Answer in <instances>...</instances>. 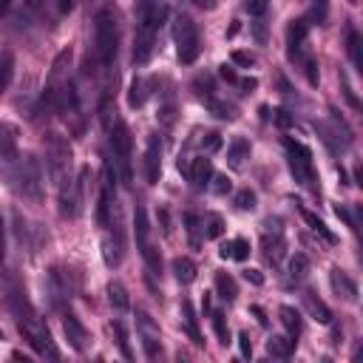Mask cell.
Segmentation results:
<instances>
[{
  "label": "cell",
  "instance_id": "6da1fadb",
  "mask_svg": "<svg viewBox=\"0 0 363 363\" xmlns=\"http://www.w3.org/2000/svg\"><path fill=\"white\" fill-rule=\"evenodd\" d=\"M9 303H11V312H14V318H17V329H20V335L28 340V346H31L37 354H43V357L57 360L60 352H57V346H54V340H51V332H48V326L43 323V318L37 315V309L31 306V301L26 298V289H11Z\"/></svg>",
  "mask_w": 363,
  "mask_h": 363
},
{
  "label": "cell",
  "instance_id": "7a4b0ae2",
  "mask_svg": "<svg viewBox=\"0 0 363 363\" xmlns=\"http://www.w3.org/2000/svg\"><path fill=\"white\" fill-rule=\"evenodd\" d=\"M167 17V6L162 0H139L136 6V34H133V62L145 65L156 48V34Z\"/></svg>",
  "mask_w": 363,
  "mask_h": 363
},
{
  "label": "cell",
  "instance_id": "3957f363",
  "mask_svg": "<svg viewBox=\"0 0 363 363\" xmlns=\"http://www.w3.org/2000/svg\"><path fill=\"white\" fill-rule=\"evenodd\" d=\"M94 51H96V62L102 71H111L119 54V14L116 9L105 6L96 11L94 20Z\"/></svg>",
  "mask_w": 363,
  "mask_h": 363
},
{
  "label": "cell",
  "instance_id": "277c9868",
  "mask_svg": "<svg viewBox=\"0 0 363 363\" xmlns=\"http://www.w3.org/2000/svg\"><path fill=\"white\" fill-rule=\"evenodd\" d=\"M108 156H111L108 164L113 167L116 179L125 187H130V182H133V162H130L133 139H130V130L122 119H113V125H108Z\"/></svg>",
  "mask_w": 363,
  "mask_h": 363
},
{
  "label": "cell",
  "instance_id": "5b68a950",
  "mask_svg": "<svg viewBox=\"0 0 363 363\" xmlns=\"http://www.w3.org/2000/svg\"><path fill=\"white\" fill-rule=\"evenodd\" d=\"M133 233H136V250H139V255L145 258L147 272H150L153 278L162 275V255H159V250H156L153 241H150V224H147L145 207H136V213H133Z\"/></svg>",
  "mask_w": 363,
  "mask_h": 363
},
{
  "label": "cell",
  "instance_id": "8992f818",
  "mask_svg": "<svg viewBox=\"0 0 363 363\" xmlns=\"http://www.w3.org/2000/svg\"><path fill=\"white\" fill-rule=\"evenodd\" d=\"M173 37H176V51H179V60H182L184 65L196 62V60H199V54H201V37H199L196 23H193L187 14H179V17H176Z\"/></svg>",
  "mask_w": 363,
  "mask_h": 363
},
{
  "label": "cell",
  "instance_id": "52a82bcc",
  "mask_svg": "<svg viewBox=\"0 0 363 363\" xmlns=\"http://www.w3.org/2000/svg\"><path fill=\"white\" fill-rule=\"evenodd\" d=\"M286 153H289V170L295 176L298 184L303 187H315V164H312V150L295 139H284Z\"/></svg>",
  "mask_w": 363,
  "mask_h": 363
},
{
  "label": "cell",
  "instance_id": "ba28073f",
  "mask_svg": "<svg viewBox=\"0 0 363 363\" xmlns=\"http://www.w3.org/2000/svg\"><path fill=\"white\" fill-rule=\"evenodd\" d=\"M14 179H17V190L23 193V199H28V201L43 199V173H40V164L34 156H23Z\"/></svg>",
  "mask_w": 363,
  "mask_h": 363
},
{
  "label": "cell",
  "instance_id": "9c48e42d",
  "mask_svg": "<svg viewBox=\"0 0 363 363\" xmlns=\"http://www.w3.org/2000/svg\"><path fill=\"white\" fill-rule=\"evenodd\" d=\"M45 156H48V170L57 179V184L65 176H71L68 173V167H71V145L60 133H48V139H45Z\"/></svg>",
  "mask_w": 363,
  "mask_h": 363
},
{
  "label": "cell",
  "instance_id": "30bf717a",
  "mask_svg": "<svg viewBox=\"0 0 363 363\" xmlns=\"http://www.w3.org/2000/svg\"><path fill=\"white\" fill-rule=\"evenodd\" d=\"M116 173L111 164H105V176H102V187H99V199H96V221L99 227H108L111 224V213H113V204H116Z\"/></svg>",
  "mask_w": 363,
  "mask_h": 363
},
{
  "label": "cell",
  "instance_id": "8fae6325",
  "mask_svg": "<svg viewBox=\"0 0 363 363\" xmlns=\"http://www.w3.org/2000/svg\"><path fill=\"white\" fill-rule=\"evenodd\" d=\"M136 332H139V340L145 346V357L147 360H156L162 354V340H159V326L153 323V318L145 312V309H136Z\"/></svg>",
  "mask_w": 363,
  "mask_h": 363
},
{
  "label": "cell",
  "instance_id": "7c38bea8",
  "mask_svg": "<svg viewBox=\"0 0 363 363\" xmlns=\"http://www.w3.org/2000/svg\"><path fill=\"white\" fill-rule=\"evenodd\" d=\"M159 176H162V142L156 133H150L145 145V179L147 184H156Z\"/></svg>",
  "mask_w": 363,
  "mask_h": 363
},
{
  "label": "cell",
  "instance_id": "4fadbf2b",
  "mask_svg": "<svg viewBox=\"0 0 363 363\" xmlns=\"http://www.w3.org/2000/svg\"><path fill=\"white\" fill-rule=\"evenodd\" d=\"M108 227H113V233H108V235H105V241H102V258H105V264H108V267H119V264H122V255H125L122 227H119V221H116V224L111 221Z\"/></svg>",
  "mask_w": 363,
  "mask_h": 363
},
{
  "label": "cell",
  "instance_id": "5bb4252c",
  "mask_svg": "<svg viewBox=\"0 0 363 363\" xmlns=\"http://www.w3.org/2000/svg\"><path fill=\"white\" fill-rule=\"evenodd\" d=\"M62 329H65V337H68L71 349L82 352V349H85V340H88V332H85L82 320H79L74 312H65V315H62Z\"/></svg>",
  "mask_w": 363,
  "mask_h": 363
},
{
  "label": "cell",
  "instance_id": "9a60e30c",
  "mask_svg": "<svg viewBox=\"0 0 363 363\" xmlns=\"http://www.w3.org/2000/svg\"><path fill=\"white\" fill-rule=\"evenodd\" d=\"M329 281H332V289L343 298V301H357V284L343 272V269H337V267H332V272H329Z\"/></svg>",
  "mask_w": 363,
  "mask_h": 363
},
{
  "label": "cell",
  "instance_id": "2e32d148",
  "mask_svg": "<svg viewBox=\"0 0 363 363\" xmlns=\"http://www.w3.org/2000/svg\"><path fill=\"white\" fill-rule=\"evenodd\" d=\"M303 40H306V20H292L289 28H286V51H289L292 60L301 57Z\"/></svg>",
  "mask_w": 363,
  "mask_h": 363
},
{
  "label": "cell",
  "instance_id": "e0dca14e",
  "mask_svg": "<svg viewBox=\"0 0 363 363\" xmlns=\"http://www.w3.org/2000/svg\"><path fill=\"white\" fill-rule=\"evenodd\" d=\"M14 128L11 125H6V122H0V159L6 162V164H11L14 159H20L17 156V139H14Z\"/></svg>",
  "mask_w": 363,
  "mask_h": 363
},
{
  "label": "cell",
  "instance_id": "ac0fdd59",
  "mask_svg": "<svg viewBox=\"0 0 363 363\" xmlns=\"http://www.w3.org/2000/svg\"><path fill=\"white\" fill-rule=\"evenodd\" d=\"M210 179H213V164H210V159H204V156L193 159V164H190V182H193V187H196V190H204V187L210 184Z\"/></svg>",
  "mask_w": 363,
  "mask_h": 363
},
{
  "label": "cell",
  "instance_id": "d6986e66",
  "mask_svg": "<svg viewBox=\"0 0 363 363\" xmlns=\"http://www.w3.org/2000/svg\"><path fill=\"white\" fill-rule=\"evenodd\" d=\"M179 315H182V323H184V332L190 335V340L196 343V346H204V340H201V332H199V323H196V312H193V303L184 298L182 301V309H179Z\"/></svg>",
  "mask_w": 363,
  "mask_h": 363
},
{
  "label": "cell",
  "instance_id": "ffe728a7",
  "mask_svg": "<svg viewBox=\"0 0 363 363\" xmlns=\"http://www.w3.org/2000/svg\"><path fill=\"white\" fill-rule=\"evenodd\" d=\"M218 255L221 258H233V261H247L250 258V241L247 238H233V241L221 244Z\"/></svg>",
  "mask_w": 363,
  "mask_h": 363
},
{
  "label": "cell",
  "instance_id": "44dd1931",
  "mask_svg": "<svg viewBox=\"0 0 363 363\" xmlns=\"http://www.w3.org/2000/svg\"><path fill=\"white\" fill-rule=\"evenodd\" d=\"M278 315H281V323H284L286 335H289V337H298V335H301V329H303L301 312H298L295 306H281V309H278Z\"/></svg>",
  "mask_w": 363,
  "mask_h": 363
},
{
  "label": "cell",
  "instance_id": "7402d4cb",
  "mask_svg": "<svg viewBox=\"0 0 363 363\" xmlns=\"http://www.w3.org/2000/svg\"><path fill=\"white\" fill-rule=\"evenodd\" d=\"M244 159H250V142L247 139H233L230 142V147H227V162H230V167H241L244 164Z\"/></svg>",
  "mask_w": 363,
  "mask_h": 363
},
{
  "label": "cell",
  "instance_id": "603a6c76",
  "mask_svg": "<svg viewBox=\"0 0 363 363\" xmlns=\"http://www.w3.org/2000/svg\"><path fill=\"white\" fill-rule=\"evenodd\" d=\"M108 301H111V306H113L116 312H125V309L130 306V298H128V289H125L122 281H111V284H108Z\"/></svg>",
  "mask_w": 363,
  "mask_h": 363
},
{
  "label": "cell",
  "instance_id": "cb8c5ba5",
  "mask_svg": "<svg viewBox=\"0 0 363 363\" xmlns=\"http://www.w3.org/2000/svg\"><path fill=\"white\" fill-rule=\"evenodd\" d=\"M360 34H357V28L354 26H349L346 28V48H349V57H352V65L357 68V71H363V54H360Z\"/></svg>",
  "mask_w": 363,
  "mask_h": 363
},
{
  "label": "cell",
  "instance_id": "d4e9b609",
  "mask_svg": "<svg viewBox=\"0 0 363 363\" xmlns=\"http://www.w3.org/2000/svg\"><path fill=\"white\" fill-rule=\"evenodd\" d=\"M173 275L179 284H193L196 281V264L190 258L179 255V258H173Z\"/></svg>",
  "mask_w": 363,
  "mask_h": 363
},
{
  "label": "cell",
  "instance_id": "484cf974",
  "mask_svg": "<svg viewBox=\"0 0 363 363\" xmlns=\"http://www.w3.org/2000/svg\"><path fill=\"white\" fill-rule=\"evenodd\" d=\"M216 292H218V298H224L227 303H230V301H235V295H238L235 278H233V275H227V272H216Z\"/></svg>",
  "mask_w": 363,
  "mask_h": 363
},
{
  "label": "cell",
  "instance_id": "4316f807",
  "mask_svg": "<svg viewBox=\"0 0 363 363\" xmlns=\"http://www.w3.org/2000/svg\"><path fill=\"white\" fill-rule=\"evenodd\" d=\"M301 216H303V221L312 227V233H318L326 244H335V241H337V238H335V233H332V230H329V227H326L315 213H309V210H303V207H301Z\"/></svg>",
  "mask_w": 363,
  "mask_h": 363
},
{
  "label": "cell",
  "instance_id": "83f0119b",
  "mask_svg": "<svg viewBox=\"0 0 363 363\" xmlns=\"http://www.w3.org/2000/svg\"><path fill=\"white\" fill-rule=\"evenodd\" d=\"M284 235L281 233H275V238H269V235H264V255H267V261H272V264H278L281 258H284Z\"/></svg>",
  "mask_w": 363,
  "mask_h": 363
},
{
  "label": "cell",
  "instance_id": "f1b7e54d",
  "mask_svg": "<svg viewBox=\"0 0 363 363\" xmlns=\"http://www.w3.org/2000/svg\"><path fill=\"white\" fill-rule=\"evenodd\" d=\"M267 349H269V354H275V357H289L292 354V349H295V337H284V335H275V337H269V343H267Z\"/></svg>",
  "mask_w": 363,
  "mask_h": 363
},
{
  "label": "cell",
  "instance_id": "f546056e",
  "mask_svg": "<svg viewBox=\"0 0 363 363\" xmlns=\"http://www.w3.org/2000/svg\"><path fill=\"white\" fill-rule=\"evenodd\" d=\"M11 77H14V54L11 51H3L0 54V94L11 85Z\"/></svg>",
  "mask_w": 363,
  "mask_h": 363
},
{
  "label": "cell",
  "instance_id": "4dcf8cb0",
  "mask_svg": "<svg viewBox=\"0 0 363 363\" xmlns=\"http://www.w3.org/2000/svg\"><path fill=\"white\" fill-rule=\"evenodd\" d=\"M303 301H306L309 312H312L320 323H329V320H332V312L326 309V303H323V301H318V298H315V292H306V295H303Z\"/></svg>",
  "mask_w": 363,
  "mask_h": 363
},
{
  "label": "cell",
  "instance_id": "1f68e13d",
  "mask_svg": "<svg viewBox=\"0 0 363 363\" xmlns=\"http://www.w3.org/2000/svg\"><path fill=\"white\" fill-rule=\"evenodd\" d=\"M201 224H204L201 230H204V235H207V238H218V235L224 233V218H221L218 213H207Z\"/></svg>",
  "mask_w": 363,
  "mask_h": 363
},
{
  "label": "cell",
  "instance_id": "d6a6232c",
  "mask_svg": "<svg viewBox=\"0 0 363 363\" xmlns=\"http://www.w3.org/2000/svg\"><path fill=\"white\" fill-rule=\"evenodd\" d=\"M306 272H309V258H306L303 252H295V255L289 258V278H292V281H301Z\"/></svg>",
  "mask_w": 363,
  "mask_h": 363
},
{
  "label": "cell",
  "instance_id": "836d02e7",
  "mask_svg": "<svg viewBox=\"0 0 363 363\" xmlns=\"http://www.w3.org/2000/svg\"><path fill=\"white\" fill-rule=\"evenodd\" d=\"M111 332L116 335V346H119L122 357H128V360H130L133 354H130V346H128V332H125V326H122L119 320H113V323H111Z\"/></svg>",
  "mask_w": 363,
  "mask_h": 363
},
{
  "label": "cell",
  "instance_id": "e575fe53",
  "mask_svg": "<svg viewBox=\"0 0 363 363\" xmlns=\"http://www.w3.org/2000/svg\"><path fill=\"white\" fill-rule=\"evenodd\" d=\"M213 329H216V337H218V340H221V343L227 346V343H230V329H227L224 312H218V309L213 312Z\"/></svg>",
  "mask_w": 363,
  "mask_h": 363
},
{
  "label": "cell",
  "instance_id": "d590c367",
  "mask_svg": "<svg viewBox=\"0 0 363 363\" xmlns=\"http://www.w3.org/2000/svg\"><path fill=\"white\" fill-rule=\"evenodd\" d=\"M145 82L142 79H133V85H130V94H128V105L130 108H139L142 102H145Z\"/></svg>",
  "mask_w": 363,
  "mask_h": 363
},
{
  "label": "cell",
  "instance_id": "8d00e7d4",
  "mask_svg": "<svg viewBox=\"0 0 363 363\" xmlns=\"http://www.w3.org/2000/svg\"><path fill=\"white\" fill-rule=\"evenodd\" d=\"M235 207H238V210H255V193H252L250 187L238 190V193H235Z\"/></svg>",
  "mask_w": 363,
  "mask_h": 363
},
{
  "label": "cell",
  "instance_id": "74e56055",
  "mask_svg": "<svg viewBox=\"0 0 363 363\" xmlns=\"http://www.w3.org/2000/svg\"><path fill=\"white\" fill-rule=\"evenodd\" d=\"M326 17H329V0H315V3H312V20H315L318 26H323Z\"/></svg>",
  "mask_w": 363,
  "mask_h": 363
},
{
  "label": "cell",
  "instance_id": "f35d334b",
  "mask_svg": "<svg viewBox=\"0 0 363 363\" xmlns=\"http://www.w3.org/2000/svg\"><path fill=\"white\" fill-rule=\"evenodd\" d=\"M233 62H238V65L250 68V65L255 62V57H252V54H247V51H233Z\"/></svg>",
  "mask_w": 363,
  "mask_h": 363
},
{
  "label": "cell",
  "instance_id": "ab89813d",
  "mask_svg": "<svg viewBox=\"0 0 363 363\" xmlns=\"http://www.w3.org/2000/svg\"><path fill=\"white\" fill-rule=\"evenodd\" d=\"M244 9H247L250 14H264V11H267V0H247Z\"/></svg>",
  "mask_w": 363,
  "mask_h": 363
},
{
  "label": "cell",
  "instance_id": "60d3db41",
  "mask_svg": "<svg viewBox=\"0 0 363 363\" xmlns=\"http://www.w3.org/2000/svg\"><path fill=\"white\" fill-rule=\"evenodd\" d=\"M238 349H241V354H244V357H250V354H252V343H250V335H244V332L238 335Z\"/></svg>",
  "mask_w": 363,
  "mask_h": 363
},
{
  "label": "cell",
  "instance_id": "b9f144b4",
  "mask_svg": "<svg viewBox=\"0 0 363 363\" xmlns=\"http://www.w3.org/2000/svg\"><path fill=\"white\" fill-rule=\"evenodd\" d=\"M201 145H207V150H218L221 147V136L218 133H207V139Z\"/></svg>",
  "mask_w": 363,
  "mask_h": 363
},
{
  "label": "cell",
  "instance_id": "7bdbcfd3",
  "mask_svg": "<svg viewBox=\"0 0 363 363\" xmlns=\"http://www.w3.org/2000/svg\"><path fill=\"white\" fill-rule=\"evenodd\" d=\"M244 278H247L250 284H255V286H261V284H264V275H261L258 269H244Z\"/></svg>",
  "mask_w": 363,
  "mask_h": 363
},
{
  "label": "cell",
  "instance_id": "ee69618b",
  "mask_svg": "<svg viewBox=\"0 0 363 363\" xmlns=\"http://www.w3.org/2000/svg\"><path fill=\"white\" fill-rule=\"evenodd\" d=\"M227 190H230V179H227V176H216V193L224 196Z\"/></svg>",
  "mask_w": 363,
  "mask_h": 363
},
{
  "label": "cell",
  "instance_id": "f6af8a7d",
  "mask_svg": "<svg viewBox=\"0 0 363 363\" xmlns=\"http://www.w3.org/2000/svg\"><path fill=\"white\" fill-rule=\"evenodd\" d=\"M3 255H6V224H3V216H0V264H3Z\"/></svg>",
  "mask_w": 363,
  "mask_h": 363
},
{
  "label": "cell",
  "instance_id": "bcb514c9",
  "mask_svg": "<svg viewBox=\"0 0 363 363\" xmlns=\"http://www.w3.org/2000/svg\"><path fill=\"white\" fill-rule=\"evenodd\" d=\"M221 77H224L227 82H238V77H235V71H233L230 65H221Z\"/></svg>",
  "mask_w": 363,
  "mask_h": 363
},
{
  "label": "cell",
  "instance_id": "7dc6e473",
  "mask_svg": "<svg viewBox=\"0 0 363 363\" xmlns=\"http://www.w3.org/2000/svg\"><path fill=\"white\" fill-rule=\"evenodd\" d=\"M250 312L258 318V323H261V326H267V315H264V309H261V306H255V303H252V306H250Z\"/></svg>",
  "mask_w": 363,
  "mask_h": 363
},
{
  "label": "cell",
  "instance_id": "c3c4849f",
  "mask_svg": "<svg viewBox=\"0 0 363 363\" xmlns=\"http://www.w3.org/2000/svg\"><path fill=\"white\" fill-rule=\"evenodd\" d=\"M57 9H60V14H68L74 9V0H57Z\"/></svg>",
  "mask_w": 363,
  "mask_h": 363
},
{
  "label": "cell",
  "instance_id": "681fc988",
  "mask_svg": "<svg viewBox=\"0 0 363 363\" xmlns=\"http://www.w3.org/2000/svg\"><path fill=\"white\" fill-rule=\"evenodd\" d=\"M11 3H14V0H0V14H3V11H9V9H11Z\"/></svg>",
  "mask_w": 363,
  "mask_h": 363
},
{
  "label": "cell",
  "instance_id": "f907efd6",
  "mask_svg": "<svg viewBox=\"0 0 363 363\" xmlns=\"http://www.w3.org/2000/svg\"><path fill=\"white\" fill-rule=\"evenodd\" d=\"M196 3H199V6H207V9L213 6V0H196Z\"/></svg>",
  "mask_w": 363,
  "mask_h": 363
},
{
  "label": "cell",
  "instance_id": "816d5d0a",
  "mask_svg": "<svg viewBox=\"0 0 363 363\" xmlns=\"http://www.w3.org/2000/svg\"><path fill=\"white\" fill-rule=\"evenodd\" d=\"M349 3H357V0H349Z\"/></svg>",
  "mask_w": 363,
  "mask_h": 363
}]
</instances>
